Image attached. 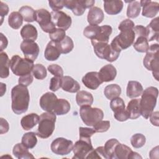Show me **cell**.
<instances>
[{"label": "cell", "instance_id": "cell-24", "mask_svg": "<svg viewBox=\"0 0 159 159\" xmlns=\"http://www.w3.org/2000/svg\"><path fill=\"white\" fill-rule=\"evenodd\" d=\"M61 88L65 91L74 93L78 92L80 89L78 82L69 76H65L61 78Z\"/></svg>", "mask_w": 159, "mask_h": 159}, {"label": "cell", "instance_id": "cell-26", "mask_svg": "<svg viewBox=\"0 0 159 159\" xmlns=\"http://www.w3.org/2000/svg\"><path fill=\"white\" fill-rule=\"evenodd\" d=\"M40 117L35 113H30L24 116L20 120L22 127L25 130H29L39 123Z\"/></svg>", "mask_w": 159, "mask_h": 159}, {"label": "cell", "instance_id": "cell-28", "mask_svg": "<svg viewBox=\"0 0 159 159\" xmlns=\"http://www.w3.org/2000/svg\"><path fill=\"white\" fill-rule=\"evenodd\" d=\"M20 35L24 40L35 41L37 39L38 32L35 26L27 24L24 25L20 30Z\"/></svg>", "mask_w": 159, "mask_h": 159}, {"label": "cell", "instance_id": "cell-34", "mask_svg": "<svg viewBox=\"0 0 159 159\" xmlns=\"http://www.w3.org/2000/svg\"><path fill=\"white\" fill-rule=\"evenodd\" d=\"M70 110V102L65 99H58L55 106L53 114L55 115L62 116L67 114Z\"/></svg>", "mask_w": 159, "mask_h": 159}, {"label": "cell", "instance_id": "cell-9", "mask_svg": "<svg viewBox=\"0 0 159 159\" xmlns=\"http://www.w3.org/2000/svg\"><path fill=\"white\" fill-rule=\"evenodd\" d=\"M35 20L39 24L42 30L46 33L50 34L56 29V25L52 21L51 14L47 9L36 10Z\"/></svg>", "mask_w": 159, "mask_h": 159}, {"label": "cell", "instance_id": "cell-17", "mask_svg": "<svg viewBox=\"0 0 159 159\" xmlns=\"http://www.w3.org/2000/svg\"><path fill=\"white\" fill-rule=\"evenodd\" d=\"M140 4L142 7V14L144 17L153 18L159 11V4L157 2L142 0L140 1Z\"/></svg>", "mask_w": 159, "mask_h": 159}, {"label": "cell", "instance_id": "cell-58", "mask_svg": "<svg viewBox=\"0 0 159 159\" xmlns=\"http://www.w3.org/2000/svg\"><path fill=\"white\" fill-rule=\"evenodd\" d=\"M0 39H1V52H2L3 50L5 49L8 44V40L6 36L3 35L2 33H0Z\"/></svg>", "mask_w": 159, "mask_h": 159}, {"label": "cell", "instance_id": "cell-20", "mask_svg": "<svg viewBox=\"0 0 159 159\" xmlns=\"http://www.w3.org/2000/svg\"><path fill=\"white\" fill-rule=\"evenodd\" d=\"M158 17L153 19L146 27L147 39L148 42L153 40L158 41L159 35V21Z\"/></svg>", "mask_w": 159, "mask_h": 159}, {"label": "cell", "instance_id": "cell-5", "mask_svg": "<svg viewBox=\"0 0 159 159\" xmlns=\"http://www.w3.org/2000/svg\"><path fill=\"white\" fill-rule=\"evenodd\" d=\"M159 45L154 43L149 47L146 55L143 58V66L149 71H152L153 77L158 81L159 75Z\"/></svg>", "mask_w": 159, "mask_h": 159}, {"label": "cell", "instance_id": "cell-59", "mask_svg": "<svg viewBox=\"0 0 159 159\" xmlns=\"http://www.w3.org/2000/svg\"><path fill=\"white\" fill-rule=\"evenodd\" d=\"M95 150L96 151L97 153L98 154L99 157L100 158H106V159H108L107 158V155L105 152V150H104V147H97Z\"/></svg>", "mask_w": 159, "mask_h": 159}, {"label": "cell", "instance_id": "cell-39", "mask_svg": "<svg viewBox=\"0 0 159 159\" xmlns=\"http://www.w3.org/2000/svg\"><path fill=\"white\" fill-rule=\"evenodd\" d=\"M57 43L61 53L63 54H66L70 53L74 48L73 41L69 36L66 35V37L61 41Z\"/></svg>", "mask_w": 159, "mask_h": 159}, {"label": "cell", "instance_id": "cell-31", "mask_svg": "<svg viewBox=\"0 0 159 159\" xmlns=\"http://www.w3.org/2000/svg\"><path fill=\"white\" fill-rule=\"evenodd\" d=\"M132 152V150L130 147L124 144L119 143L116 147L114 158L129 159Z\"/></svg>", "mask_w": 159, "mask_h": 159}, {"label": "cell", "instance_id": "cell-30", "mask_svg": "<svg viewBox=\"0 0 159 159\" xmlns=\"http://www.w3.org/2000/svg\"><path fill=\"white\" fill-rule=\"evenodd\" d=\"M76 101L80 107L91 106L93 103V96L89 92L86 91H80L76 96Z\"/></svg>", "mask_w": 159, "mask_h": 159}, {"label": "cell", "instance_id": "cell-21", "mask_svg": "<svg viewBox=\"0 0 159 159\" xmlns=\"http://www.w3.org/2000/svg\"><path fill=\"white\" fill-rule=\"evenodd\" d=\"M104 17V12L101 9L93 7L88 11L87 20L90 25H98L102 22Z\"/></svg>", "mask_w": 159, "mask_h": 159}, {"label": "cell", "instance_id": "cell-3", "mask_svg": "<svg viewBox=\"0 0 159 159\" xmlns=\"http://www.w3.org/2000/svg\"><path fill=\"white\" fill-rule=\"evenodd\" d=\"M56 115L52 112H43L40 116L36 134L42 139H47L53 134L56 122Z\"/></svg>", "mask_w": 159, "mask_h": 159}, {"label": "cell", "instance_id": "cell-15", "mask_svg": "<svg viewBox=\"0 0 159 159\" xmlns=\"http://www.w3.org/2000/svg\"><path fill=\"white\" fill-rule=\"evenodd\" d=\"M52 21L58 28L64 30H68L72 23L71 17L61 11H52L50 12Z\"/></svg>", "mask_w": 159, "mask_h": 159}, {"label": "cell", "instance_id": "cell-45", "mask_svg": "<svg viewBox=\"0 0 159 159\" xmlns=\"http://www.w3.org/2000/svg\"><path fill=\"white\" fill-rule=\"evenodd\" d=\"M146 142V138L144 135L142 134H135L133 135L130 139V143L132 146L135 148H139L142 147Z\"/></svg>", "mask_w": 159, "mask_h": 159}, {"label": "cell", "instance_id": "cell-4", "mask_svg": "<svg viewBox=\"0 0 159 159\" xmlns=\"http://www.w3.org/2000/svg\"><path fill=\"white\" fill-rule=\"evenodd\" d=\"M91 43L96 56L101 59L106 60L109 62L116 61L119 57L121 52L108 43L91 41Z\"/></svg>", "mask_w": 159, "mask_h": 159}, {"label": "cell", "instance_id": "cell-60", "mask_svg": "<svg viewBox=\"0 0 159 159\" xmlns=\"http://www.w3.org/2000/svg\"><path fill=\"white\" fill-rule=\"evenodd\" d=\"M134 158H142V157L138 153L132 151V153L130 154L129 159H134Z\"/></svg>", "mask_w": 159, "mask_h": 159}, {"label": "cell", "instance_id": "cell-25", "mask_svg": "<svg viewBox=\"0 0 159 159\" xmlns=\"http://www.w3.org/2000/svg\"><path fill=\"white\" fill-rule=\"evenodd\" d=\"M143 91L140 83L137 81H129L127 84L126 94L130 98H135L140 96Z\"/></svg>", "mask_w": 159, "mask_h": 159}, {"label": "cell", "instance_id": "cell-56", "mask_svg": "<svg viewBox=\"0 0 159 159\" xmlns=\"http://www.w3.org/2000/svg\"><path fill=\"white\" fill-rule=\"evenodd\" d=\"M1 131H0V134H3L4 133H6L9 131V124L7 122V121L6 120H5L3 118H1Z\"/></svg>", "mask_w": 159, "mask_h": 159}, {"label": "cell", "instance_id": "cell-44", "mask_svg": "<svg viewBox=\"0 0 159 159\" xmlns=\"http://www.w3.org/2000/svg\"><path fill=\"white\" fill-rule=\"evenodd\" d=\"M32 74L34 76L40 80L45 79L47 76V70L45 67L42 64H35L32 69Z\"/></svg>", "mask_w": 159, "mask_h": 159}, {"label": "cell", "instance_id": "cell-37", "mask_svg": "<svg viewBox=\"0 0 159 159\" xmlns=\"http://www.w3.org/2000/svg\"><path fill=\"white\" fill-rule=\"evenodd\" d=\"M129 2L127 9V16L130 19L138 17L141 10L140 2L137 1H130Z\"/></svg>", "mask_w": 159, "mask_h": 159}, {"label": "cell", "instance_id": "cell-55", "mask_svg": "<svg viewBox=\"0 0 159 159\" xmlns=\"http://www.w3.org/2000/svg\"><path fill=\"white\" fill-rule=\"evenodd\" d=\"M9 12V7L8 6L4 3L3 2L1 1L0 2V15H1V24H2L4 19V17L7 15Z\"/></svg>", "mask_w": 159, "mask_h": 159}, {"label": "cell", "instance_id": "cell-41", "mask_svg": "<svg viewBox=\"0 0 159 159\" xmlns=\"http://www.w3.org/2000/svg\"><path fill=\"white\" fill-rule=\"evenodd\" d=\"M133 46L136 51L141 53L147 52L149 48L148 42L147 38L142 36L137 37V39L134 42Z\"/></svg>", "mask_w": 159, "mask_h": 159}, {"label": "cell", "instance_id": "cell-47", "mask_svg": "<svg viewBox=\"0 0 159 159\" xmlns=\"http://www.w3.org/2000/svg\"><path fill=\"white\" fill-rule=\"evenodd\" d=\"M110 127V122L109 120H100L94 125L93 129L96 132H105Z\"/></svg>", "mask_w": 159, "mask_h": 159}, {"label": "cell", "instance_id": "cell-53", "mask_svg": "<svg viewBox=\"0 0 159 159\" xmlns=\"http://www.w3.org/2000/svg\"><path fill=\"white\" fill-rule=\"evenodd\" d=\"M48 4L53 11H59L64 7V1H49Z\"/></svg>", "mask_w": 159, "mask_h": 159}, {"label": "cell", "instance_id": "cell-33", "mask_svg": "<svg viewBox=\"0 0 159 159\" xmlns=\"http://www.w3.org/2000/svg\"><path fill=\"white\" fill-rule=\"evenodd\" d=\"M112 29L111 26L109 25H104L100 26V32L97 37L91 41L98 42H104L108 43L109 40V37L112 34Z\"/></svg>", "mask_w": 159, "mask_h": 159}, {"label": "cell", "instance_id": "cell-52", "mask_svg": "<svg viewBox=\"0 0 159 159\" xmlns=\"http://www.w3.org/2000/svg\"><path fill=\"white\" fill-rule=\"evenodd\" d=\"M19 84L24 85L25 86H29L33 82V76L30 74L21 76L18 80Z\"/></svg>", "mask_w": 159, "mask_h": 159}, {"label": "cell", "instance_id": "cell-35", "mask_svg": "<svg viewBox=\"0 0 159 159\" xmlns=\"http://www.w3.org/2000/svg\"><path fill=\"white\" fill-rule=\"evenodd\" d=\"M104 96L108 99L119 97L121 94V88L117 84H111L106 86L104 89Z\"/></svg>", "mask_w": 159, "mask_h": 159}, {"label": "cell", "instance_id": "cell-42", "mask_svg": "<svg viewBox=\"0 0 159 159\" xmlns=\"http://www.w3.org/2000/svg\"><path fill=\"white\" fill-rule=\"evenodd\" d=\"M119 143V142L116 139H111L105 143L104 148L108 159L114 158V150L116 147Z\"/></svg>", "mask_w": 159, "mask_h": 159}, {"label": "cell", "instance_id": "cell-61", "mask_svg": "<svg viewBox=\"0 0 159 159\" xmlns=\"http://www.w3.org/2000/svg\"><path fill=\"white\" fill-rule=\"evenodd\" d=\"M1 96H2L4 94V93H6V85L4 83H1Z\"/></svg>", "mask_w": 159, "mask_h": 159}, {"label": "cell", "instance_id": "cell-19", "mask_svg": "<svg viewBox=\"0 0 159 159\" xmlns=\"http://www.w3.org/2000/svg\"><path fill=\"white\" fill-rule=\"evenodd\" d=\"M99 76L103 82H109L114 80L117 75L116 68L111 64L102 66L98 72Z\"/></svg>", "mask_w": 159, "mask_h": 159}, {"label": "cell", "instance_id": "cell-32", "mask_svg": "<svg viewBox=\"0 0 159 159\" xmlns=\"http://www.w3.org/2000/svg\"><path fill=\"white\" fill-rule=\"evenodd\" d=\"M1 61V71L0 77L1 78H6L9 75L10 60L6 52H1L0 53Z\"/></svg>", "mask_w": 159, "mask_h": 159}, {"label": "cell", "instance_id": "cell-51", "mask_svg": "<svg viewBox=\"0 0 159 159\" xmlns=\"http://www.w3.org/2000/svg\"><path fill=\"white\" fill-rule=\"evenodd\" d=\"M134 22L129 19H126L122 20L119 25L118 29L120 31L123 30H128V29H134Z\"/></svg>", "mask_w": 159, "mask_h": 159}, {"label": "cell", "instance_id": "cell-13", "mask_svg": "<svg viewBox=\"0 0 159 159\" xmlns=\"http://www.w3.org/2000/svg\"><path fill=\"white\" fill-rule=\"evenodd\" d=\"M110 107L114 112V117L117 120L124 122L129 119L124 101L121 98L117 97L111 99Z\"/></svg>", "mask_w": 159, "mask_h": 159}, {"label": "cell", "instance_id": "cell-40", "mask_svg": "<svg viewBox=\"0 0 159 159\" xmlns=\"http://www.w3.org/2000/svg\"><path fill=\"white\" fill-rule=\"evenodd\" d=\"M19 12L21 14L25 22H32L35 20V11L32 7L28 6H22L19 9Z\"/></svg>", "mask_w": 159, "mask_h": 159}, {"label": "cell", "instance_id": "cell-46", "mask_svg": "<svg viewBox=\"0 0 159 159\" xmlns=\"http://www.w3.org/2000/svg\"><path fill=\"white\" fill-rule=\"evenodd\" d=\"M66 37L65 30L60 29L56 28V29L49 34V37L51 39V41H53L55 43H58L61 41Z\"/></svg>", "mask_w": 159, "mask_h": 159}, {"label": "cell", "instance_id": "cell-14", "mask_svg": "<svg viewBox=\"0 0 159 159\" xmlns=\"http://www.w3.org/2000/svg\"><path fill=\"white\" fill-rule=\"evenodd\" d=\"M20 49L25 58L35 61L39 53V47L34 41L24 40L20 44Z\"/></svg>", "mask_w": 159, "mask_h": 159}, {"label": "cell", "instance_id": "cell-10", "mask_svg": "<svg viewBox=\"0 0 159 159\" xmlns=\"http://www.w3.org/2000/svg\"><path fill=\"white\" fill-rule=\"evenodd\" d=\"M94 149L91 141V138H80V140L75 142L73 152L74 156L73 158L83 159L86 158L88 154Z\"/></svg>", "mask_w": 159, "mask_h": 159}, {"label": "cell", "instance_id": "cell-23", "mask_svg": "<svg viewBox=\"0 0 159 159\" xmlns=\"http://www.w3.org/2000/svg\"><path fill=\"white\" fill-rule=\"evenodd\" d=\"M61 52L57 43L50 41L47 45L44 52V57L48 61H55L58 60Z\"/></svg>", "mask_w": 159, "mask_h": 159}, {"label": "cell", "instance_id": "cell-11", "mask_svg": "<svg viewBox=\"0 0 159 159\" xmlns=\"http://www.w3.org/2000/svg\"><path fill=\"white\" fill-rule=\"evenodd\" d=\"M95 3L93 0H66L64 6L70 9L77 16H82L86 8H91Z\"/></svg>", "mask_w": 159, "mask_h": 159}, {"label": "cell", "instance_id": "cell-27", "mask_svg": "<svg viewBox=\"0 0 159 159\" xmlns=\"http://www.w3.org/2000/svg\"><path fill=\"white\" fill-rule=\"evenodd\" d=\"M126 111L129 115V118L130 119H136L139 118L140 114V99H134L130 100L127 104Z\"/></svg>", "mask_w": 159, "mask_h": 159}, {"label": "cell", "instance_id": "cell-7", "mask_svg": "<svg viewBox=\"0 0 159 159\" xmlns=\"http://www.w3.org/2000/svg\"><path fill=\"white\" fill-rule=\"evenodd\" d=\"M80 114L83 122L86 125L91 127H93L104 117V112L101 109L92 107L91 106L81 107Z\"/></svg>", "mask_w": 159, "mask_h": 159}, {"label": "cell", "instance_id": "cell-43", "mask_svg": "<svg viewBox=\"0 0 159 159\" xmlns=\"http://www.w3.org/2000/svg\"><path fill=\"white\" fill-rule=\"evenodd\" d=\"M100 32V26L98 25H89L83 30V35L88 39L93 40L97 37Z\"/></svg>", "mask_w": 159, "mask_h": 159}, {"label": "cell", "instance_id": "cell-49", "mask_svg": "<svg viewBox=\"0 0 159 159\" xmlns=\"http://www.w3.org/2000/svg\"><path fill=\"white\" fill-rule=\"evenodd\" d=\"M96 133L94 129L89 127H80L79 128V135L80 138L88 139L91 138V137Z\"/></svg>", "mask_w": 159, "mask_h": 159}, {"label": "cell", "instance_id": "cell-22", "mask_svg": "<svg viewBox=\"0 0 159 159\" xmlns=\"http://www.w3.org/2000/svg\"><path fill=\"white\" fill-rule=\"evenodd\" d=\"M124 6L122 1H106L104 2V9L105 12L109 15H117L120 13Z\"/></svg>", "mask_w": 159, "mask_h": 159}, {"label": "cell", "instance_id": "cell-29", "mask_svg": "<svg viewBox=\"0 0 159 159\" xmlns=\"http://www.w3.org/2000/svg\"><path fill=\"white\" fill-rule=\"evenodd\" d=\"M13 155L18 159L34 158L33 155L29 152V148L25 147L22 143L16 144L12 149Z\"/></svg>", "mask_w": 159, "mask_h": 159}, {"label": "cell", "instance_id": "cell-18", "mask_svg": "<svg viewBox=\"0 0 159 159\" xmlns=\"http://www.w3.org/2000/svg\"><path fill=\"white\" fill-rule=\"evenodd\" d=\"M82 82L86 88L92 90L96 89L102 83L99 76L98 72L96 71L87 73L83 77Z\"/></svg>", "mask_w": 159, "mask_h": 159}, {"label": "cell", "instance_id": "cell-54", "mask_svg": "<svg viewBox=\"0 0 159 159\" xmlns=\"http://www.w3.org/2000/svg\"><path fill=\"white\" fill-rule=\"evenodd\" d=\"M134 32L135 33V36L137 37H145L147 38V29L146 27H144L141 25H138L136 26H134Z\"/></svg>", "mask_w": 159, "mask_h": 159}, {"label": "cell", "instance_id": "cell-1", "mask_svg": "<svg viewBox=\"0 0 159 159\" xmlns=\"http://www.w3.org/2000/svg\"><path fill=\"white\" fill-rule=\"evenodd\" d=\"M11 108L16 114L25 112L29 105L30 94L27 86L17 84L11 90Z\"/></svg>", "mask_w": 159, "mask_h": 159}, {"label": "cell", "instance_id": "cell-50", "mask_svg": "<svg viewBox=\"0 0 159 159\" xmlns=\"http://www.w3.org/2000/svg\"><path fill=\"white\" fill-rule=\"evenodd\" d=\"M61 78L53 76L50 80L49 88L51 91L55 92L61 88Z\"/></svg>", "mask_w": 159, "mask_h": 159}, {"label": "cell", "instance_id": "cell-8", "mask_svg": "<svg viewBox=\"0 0 159 159\" xmlns=\"http://www.w3.org/2000/svg\"><path fill=\"white\" fill-rule=\"evenodd\" d=\"M135 39V35L133 29L123 30L112 40L111 45L120 50H125L133 45Z\"/></svg>", "mask_w": 159, "mask_h": 159}, {"label": "cell", "instance_id": "cell-48", "mask_svg": "<svg viewBox=\"0 0 159 159\" xmlns=\"http://www.w3.org/2000/svg\"><path fill=\"white\" fill-rule=\"evenodd\" d=\"M47 70L52 73L54 76L62 78L63 76V68L58 65L52 64L48 66Z\"/></svg>", "mask_w": 159, "mask_h": 159}, {"label": "cell", "instance_id": "cell-57", "mask_svg": "<svg viewBox=\"0 0 159 159\" xmlns=\"http://www.w3.org/2000/svg\"><path fill=\"white\" fill-rule=\"evenodd\" d=\"M150 120L151 123L157 127L158 126L159 122H158V112H152V114L150 116Z\"/></svg>", "mask_w": 159, "mask_h": 159}, {"label": "cell", "instance_id": "cell-6", "mask_svg": "<svg viewBox=\"0 0 159 159\" xmlns=\"http://www.w3.org/2000/svg\"><path fill=\"white\" fill-rule=\"evenodd\" d=\"M34 61L22 58L19 55H14L10 60V68L12 72L16 76H21L30 74L34 68Z\"/></svg>", "mask_w": 159, "mask_h": 159}, {"label": "cell", "instance_id": "cell-36", "mask_svg": "<svg viewBox=\"0 0 159 159\" xmlns=\"http://www.w3.org/2000/svg\"><path fill=\"white\" fill-rule=\"evenodd\" d=\"M21 143L29 149L33 148L37 143L36 133L29 132L24 134L22 137Z\"/></svg>", "mask_w": 159, "mask_h": 159}, {"label": "cell", "instance_id": "cell-16", "mask_svg": "<svg viewBox=\"0 0 159 159\" xmlns=\"http://www.w3.org/2000/svg\"><path fill=\"white\" fill-rule=\"evenodd\" d=\"M58 98L54 93L47 92L41 96L39 104L42 110L48 112L53 113Z\"/></svg>", "mask_w": 159, "mask_h": 159}, {"label": "cell", "instance_id": "cell-12", "mask_svg": "<svg viewBox=\"0 0 159 159\" xmlns=\"http://www.w3.org/2000/svg\"><path fill=\"white\" fill-rule=\"evenodd\" d=\"M73 142L63 137L55 139L50 145L52 152L58 155H66L73 150Z\"/></svg>", "mask_w": 159, "mask_h": 159}, {"label": "cell", "instance_id": "cell-2", "mask_svg": "<svg viewBox=\"0 0 159 159\" xmlns=\"http://www.w3.org/2000/svg\"><path fill=\"white\" fill-rule=\"evenodd\" d=\"M140 99V114L145 119L149 118L157 104L158 90L157 88L150 86L147 88L142 93Z\"/></svg>", "mask_w": 159, "mask_h": 159}, {"label": "cell", "instance_id": "cell-38", "mask_svg": "<svg viewBox=\"0 0 159 159\" xmlns=\"http://www.w3.org/2000/svg\"><path fill=\"white\" fill-rule=\"evenodd\" d=\"M23 17L19 12H12L8 17V24L14 29H19L23 23Z\"/></svg>", "mask_w": 159, "mask_h": 159}]
</instances>
